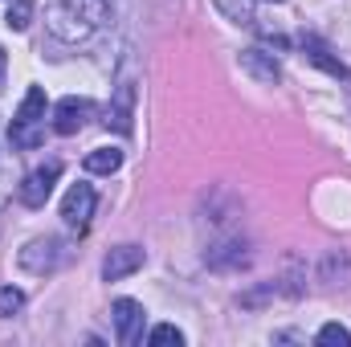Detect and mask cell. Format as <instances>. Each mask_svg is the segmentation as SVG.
<instances>
[{"instance_id":"cell-1","label":"cell","mask_w":351,"mask_h":347,"mask_svg":"<svg viewBox=\"0 0 351 347\" xmlns=\"http://www.w3.org/2000/svg\"><path fill=\"white\" fill-rule=\"evenodd\" d=\"M8 139L21 152H33V147L45 143V90L41 86H29V94L21 98V106L12 115V127H8Z\"/></svg>"},{"instance_id":"cell-2","label":"cell","mask_w":351,"mask_h":347,"mask_svg":"<svg viewBox=\"0 0 351 347\" xmlns=\"http://www.w3.org/2000/svg\"><path fill=\"white\" fill-rule=\"evenodd\" d=\"M45 21H49V33H53L58 41H66V45H74V41H86L90 33L98 29L86 12H78L70 0H49V8H45Z\"/></svg>"},{"instance_id":"cell-3","label":"cell","mask_w":351,"mask_h":347,"mask_svg":"<svg viewBox=\"0 0 351 347\" xmlns=\"http://www.w3.org/2000/svg\"><path fill=\"white\" fill-rule=\"evenodd\" d=\"M58 176H62V160H45L41 168H33V172L16 184V200H21L25 208H41V204L49 200Z\"/></svg>"},{"instance_id":"cell-4","label":"cell","mask_w":351,"mask_h":347,"mask_svg":"<svg viewBox=\"0 0 351 347\" xmlns=\"http://www.w3.org/2000/svg\"><path fill=\"white\" fill-rule=\"evenodd\" d=\"M16 261H21L25 274H53V270L62 265V241H58V237H33V241L16 254Z\"/></svg>"},{"instance_id":"cell-5","label":"cell","mask_w":351,"mask_h":347,"mask_svg":"<svg viewBox=\"0 0 351 347\" xmlns=\"http://www.w3.org/2000/svg\"><path fill=\"white\" fill-rule=\"evenodd\" d=\"M143 302H135V298H114L110 302V319H114V335H119V344L131 347L143 339Z\"/></svg>"},{"instance_id":"cell-6","label":"cell","mask_w":351,"mask_h":347,"mask_svg":"<svg viewBox=\"0 0 351 347\" xmlns=\"http://www.w3.org/2000/svg\"><path fill=\"white\" fill-rule=\"evenodd\" d=\"M106 127L119 131V135H131V127H135V82L131 78L114 82L110 106H106Z\"/></svg>"},{"instance_id":"cell-7","label":"cell","mask_w":351,"mask_h":347,"mask_svg":"<svg viewBox=\"0 0 351 347\" xmlns=\"http://www.w3.org/2000/svg\"><path fill=\"white\" fill-rule=\"evenodd\" d=\"M94 204H98V196H94V188L90 184H74L70 192H66V200H62V221L70 225V229H90V217H94Z\"/></svg>"},{"instance_id":"cell-8","label":"cell","mask_w":351,"mask_h":347,"mask_svg":"<svg viewBox=\"0 0 351 347\" xmlns=\"http://www.w3.org/2000/svg\"><path fill=\"white\" fill-rule=\"evenodd\" d=\"M90 115H94V102L70 94V98H62V102L53 106V131H58V135H78L90 123Z\"/></svg>"},{"instance_id":"cell-9","label":"cell","mask_w":351,"mask_h":347,"mask_svg":"<svg viewBox=\"0 0 351 347\" xmlns=\"http://www.w3.org/2000/svg\"><path fill=\"white\" fill-rule=\"evenodd\" d=\"M139 265H143V250H139V246H114V250L102 258V278H106V282H119V278L135 274Z\"/></svg>"},{"instance_id":"cell-10","label":"cell","mask_w":351,"mask_h":347,"mask_svg":"<svg viewBox=\"0 0 351 347\" xmlns=\"http://www.w3.org/2000/svg\"><path fill=\"white\" fill-rule=\"evenodd\" d=\"M241 70L250 74V78H258L262 86H278V78H282V70H278V62H274V53H265V49H241Z\"/></svg>"},{"instance_id":"cell-11","label":"cell","mask_w":351,"mask_h":347,"mask_svg":"<svg viewBox=\"0 0 351 347\" xmlns=\"http://www.w3.org/2000/svg\"><path fill=\"white\" fill-rule=\"evenodd\" d=\"M302 53H306V62H311V66L327 70L331 78H343V82L351 78V74H348V66H343V62H335V58H331V49H327V45L319 41V37H311V33L302 37Z\"/></svg>"},{"instance_id":"cell-12","label":"cell","mask_w":351,"mask_h":347,"mask_svg":"<svg viewBox=\"0 0 351 347\" xmlns=\"http://www.w3.org/2000/svg\"><path fill=\"white\" fill-rule=\"evenodd\" d=\"M204 261H208L213 270H229V265H245L250 254H245V241H241V237H229V241L213 246V250L204 254Z\"/></svg>"},{"instance_id":"cell-13","label":"cell","mask_w":351,"mask_h":347,"mask_svg":"<svg viewBox=\"0 0 351 347\" xmlns=\"http://www.w3.org/2000/svg\"><path fill=\"white\" fill-rule=\"evenodd\" d=\"M119 164H123V152L119 147H94L86 160H82V168L90 176H110V172H119Z\"/></svg>"},{"instance_id":"cell-14","label":"cell","mask_w":351,"mask_h":347,"mask_svg":"<svg viewBox=\"0 0 351 347\" xmlns=\"http://www.w3.org/2000/svg\"><path fill=\"white\" fill-rule=\"evenodd\" d=\"M12 192H16V172H12V160L0 152V213H4V204L12 200Z\"/></svg>"},{"instance_id":"cell-15","label":"cell","mask_w":351,"mask_h":347,"mask_svg":"<svg viewBox=\"0 0 351 347\" xmlns=\"http://www.w3.org/2000/svg\"><path fill=\"white\" fill-rule=\"evenodd\" d=\"M4 21H8V29H16V33L29 29V21H33V0H12Z\"/></svg>"},{"instance_id":"cell-16","label":"cell","mask_w":351,"mask_h":347,"mask_svg":"<svg viewBox=\"0 0 351 347\" xmlns=\"http://www.w3.org/2000/svg\"><path fill=\"white\" fill-rule=\"evenodd\" d=\"M21 307H25V290H16V286H0V319L21 315Z\"/></svg>"},{"instance_id":"cell-17","label":"cell","mask_w":351,"mask_h":347,"mask_svg":"<svg viewBox=\"0 0 351 347\" xmlns=\"http://www.w3.org/2000/svg\"><path fill=\"white\" fill-rule=\"evenodd\" d=\"M315 344H339V347H351V331L348 327H339V323H327V327H319V335H315Z\"/></svg>"},{"instance_id":"cell-18","label":"cell","mask_w":351,"mask_h":347,"mask_svg":"<svg viewBox=\"0 0 351 347\" xmlns=\"http://www.w3.org/2000/svg\"><path fill=\"white\" fill-rule=\"evenodd\" d=\"M225 12H229V21H237V25H254V8H250V0H217Z\"/></svg>"},{"instance_id":"cell-19","label":"cell","mask_w":351,"mask_h":347,"mask_svg":"<svg viewBox=\"0 0 351 347\" xmlns=\"http://www.w3.org/2000/svg\"><path fill=\"white\" fill-rule=\"evenodd\" d=\"M147 344L152 347H168V344H184V335H180V331H176L172 323H164V327H156V331H152V335H147Z\"/></svg>"},{"instance_id":"cell-20","label":"cell","mask_w":351,"mask_h":347,"mask_svg":"<svg viewBox=\"0 0 351 347\" xmlns=\"http://www.w3.org/2000/svg\"><path fill=\"white\" fill-rule=\"evenodd\" d=\"M4 74H8V53L0 49V90H4Z\"/></svg>"},{"instance_id":"cell-21","label":"cell","mask_w":351,"mask_h":347,"mask_svg":"<svg viewBox=\"0 0 351 347\" xmlns=\"http://www.w3.org/2000/svg\"><path fill=\"white\" fill-rule=\"evenodd\" d=\"M274 4H282V0H274Z\"/></svg>"}]
</instances>
